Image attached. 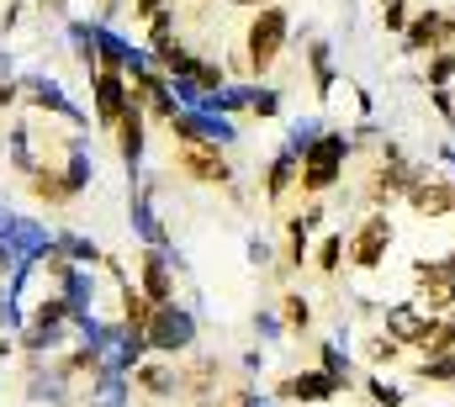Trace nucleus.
Instances as JSON below:
<instances>
[{"mask_svg": "<svg viewBox=\"0 0 455 407\" xmlns=\"http://www.w3.org/2000/svg\"><path fill=\"white\" fill-rule=\"evenodd\" d=\"M408 21H413L408 0H392V5H381V27H387L392 37H403V32H408Z\"/></svg>", "mask_w": 455, "mask_h": 407, "instance_id": "28", "label": "nucleus"}, {"mask_svg": "<svg viewBox=\"0 0 455 407\" xmlns=\"http://www.w3.org/2000/svg\"><path fill=\"white\" fill-rule=\"evenodd\" d=\"M413 302L424 307L429 317L455 312V259L451 254H440V259H419V265H413Z\"/></svg>", "mask_w": 455, "mask_h": 407, "instance_id": "4", "label": "nucleus"}, {"mask_svg": "<svg viewBox=\"0 0 455 407\" xmlns=\"http://www.w3.org/2000/svg\"><path fill=\"white\" fill-rule=\"evenodd\" d=\"M148 111L143 106H127L122 111V122H116V154L127 159V164H138L143 159V132H148V122H143Z\"/></svg>", "mask_w": 455, "mask_h": 407, "instance_id": "16", "label": "nucleus"}, {"mask_svg": "<svg viewBox=\"0 0 455 407\" xmlns=\"http://www.w3.org/2000/svg\"><path fill=\"white\" fill-rule=\"evenodd\" d=\"M451 259H455V249H451Z\"/></svg>", "mask_w": 455, "mask_h": 407, "instance_id": "34", "label": "nucleus"}, {"mask_svg": "<svg viewBox=\"0 0 455 407\" xmlns=\"http://www.w3.org/2000/svg\"><path fill=\"white\" fill-rule=\"evenodd\" d=\"M392 243H397V222H392V211L371 206V211L355 222V233H349V270L376 275V270L392 259Z\"/></svg>", "mask_w": 455, "mask_h": 407, "instance_id": "3", "label": "nucleus"}, {"mask_svg": "<svg viewBox=\"0 0 455 407\" xmlns=\"http://www.w3.org/2000/svg\"><path fill=\"white\" fill-rule=\"evenodd\" d=\"M275 397H281V403H334V397H344V387L323 371V365H313V371L281 376V381H275Z\"/></svg>", "mask_w": 455, "mask_h": 407, "instance_id": "10", "label": "nucleus"}, {"mask_svg": "<svg viewBox=\"0 0 455 407\" xmlns=\"http://www.w3.org/2000/svg\"><path fill=\"white\" fill-rule=\"evenodd\" d=\"M132 387L148 392V397H175V392L186 387V376H175L170 365H138V371H132Z\"/></svg>", "mask_w": 455, "mask_h": 407, "instance_id": "19", "label": "nucleus"}, {"mask_svg": "<svg viewBox=\"0 0 455 407\" xmlns=\"http://www.w3.org/2000/svg\"><path fill=\"white\" fill-rule=\"evenodd\" d=\"M408 211L413 217H429V222H440V217H455V180L451 175H424L413 191H408Z\"/></svg>", "mask_w": 455, "mask_h": 407, "instance_id": "11", "label": "nucleus"}, {"mask_svg": "<svg viewBox=\"0 0 455 407\" xmlns=\"http://www.w3.org/2000/svg\"><path fill=\"white\" fill-rule=\"evenodd\" d=\"M397 43H403V53H419V59L451 48V37H445V5H419L413 21H408V32Z\"/></svg>", "mask_w": 455, "mask_h": 407, "instance_id": "8", "label": "nucleus"}, {"mask_svg": "<svg viewBox=\"0 0 455 407\" xmlns=\"http://www.w3.org/2000/svg\"><path fill=\"white\" fill-rule=\"evenodd\" d=\"M365 392H371L376 407H408V387H403L392 371H371V376H365Z\"/></svg>", "mask_w": 455, "mask_h": 407, "instance_id": "20", "label": "nucleus"}, {"mask_svg": "<svg viewBox=\"0 0 455 407\" xmlns=\"http://www.w3.org/2000/svg\"><path fill=\"white\" fill-rule=\"evenodd\" d=\"M307 75H313V96H318V101H329V96H334V85H339V69H334V48H329L323 37H313V43H307Z\"/></svg>", "mask_w": 455, "mask_h": 407, "instance_id": "14", "label": "nucleus"}, {"mask_svg": "<svg viewBox=\"0 0 455 407\" xmlns=\"http://www.w3.org/2000/svg\"><path fill=\"white\" fill-rule=\"evenodd\" d=\"M249 111H254V116H275V111H281V96H275V91H254Z\"/></svg>", "mask_w": 455, "mask_h": 407, "instance_id": "29", "label": "nucleus"}, {"mask_svg": "<svg viewBox=\"0 0 455 407\" xmlns=\"http://www.w3.org/2000/svg\"><path fill=\"white\" fill-rule=\"evenodd\" d=\"M138 286H143V297L154 307L175 302V275H170V265H164L159 249H143V254H138Z\"/></svg>", "mask_w": 455, "mask_h": 407, "instance_id": "13", "label": "nucleus"}, {"mask_svg": "<svg viewBox=\"0 0 455 407\" xmlns=\"http://www.w3.org/2000/svg\"><path fill=\"white\" fill-rule=\"evenodd\" d=\"M175 170L196 186H233V164H228L223 143H180L175 148Z\"/></svg>", "mask_w": 455, "mask_h": 407, "instance_id": "5", "label": "nucleus"}, {"mask_svg": "<svg viewBox=\"0 0 455 407\" xmlns=\"http://www.w3.org/2000/svg\"><path fill=\"white\" fill-rule=\"evenodd\" d=\"M143 339H148V349H159V355H180V349H191V344H196V317H191L186 307L164 302V307H154V317H148Z\"/></svg>", "mask_w": 455, "mask_h": 407, "instance_id": "6", "label": "nucleus"}, {"mask_svg": "<svg viewBox=\"0 0 455 407\" xmlns=\"http://www.w3.org/2000/svg\"><path fill=\"white\" fill-rule=\"evenodd\" d=\"M281 323L286 333H313V302L302 291H281Z\"/></svg>", "mask_w": 455, "mask_h": 407, "instance_id": "21", "label": "nucleus"}, {"mask_svg": "<svg viewBox=\"0 0 455 407\" xmlns=\"http://www.w3.org/2000/svg\"><path fill=\"white\" fill-rule=\"evenodd\" d=\"M440 164H445V175L455 180V143H440Z\"/></svg>", "mask_w": 455, "mask_h": 407, "instance_id": "31", "label": "nucleus"}, {"mask_svg": "<svg viewBox=\"0 0 455 407\" xmlns=\"http://www.w3.org/2000/svg\"><path fill=\"white\" fill-rule=\"evenodd\" d=\"M297 180H302V154H297V148H275L270 164H265V202L281 206L297 191Z\"/></svg>", "mask_w": 455, "mask_h": 407, "instance_id": "12", "label": "nucleus"}, {"mask_svg": "<svg viewBox=\"0 0 455 407\" xmlns=\"http://www.w3.org/2000/svg\"><path fill=\"white\" fill-rule=\"evenodd\" d=\"M381 5H392V0H381Z\"/></svg>", "mask_w": 455, "mask_h": 407, "instance_id": "33", "label": "nucleus"}, {"mask_svg": "<svg viewBox=\"0 0 455 407\" xmlns=\"http://www.w3.org/2000/svg\"><path fill=\"white\" fill-rule=\"evenodd\" d=\"M164 11V0H132V16H143V21H154Z\"/></svg>", "mask_w": 455, "mask_h": 407, "instance_id": "30", "label": "nucleus"}, {"mask_svg": "<svg viewBox=\"0 0 455 407\" xmlns=\"http://www.w3.org/2000/svg\"><path fill=\"white\" fill-rule=\"evenodd\" d=\"M349 159H355L349 132H344V127H323V132L302 148V180H297L302 202H307V196H329L344 180V164H349Z\"/></svg>", "mask_w": 455, "mask_h": 407, "instance_id": "1", "label": "nucleus"}, {"mask_svg": "<svg viewBox=\"0 0 455 407\" xmlns=\"http://www.w3.org/2000/svg\"><path fill=\"white\" fill-rule=\"evenodd\" d=\"M360 355H365V365H371V371H392V365H397L408 349H403V344H397L387 328H371V333L360 339Z\"/></svg>", "mask_w": 455, "mask_h": 407, "instance_id": "17", "label": "nucleus"}, {"mask_svg": "<svg viewBox=\"0 0 455 407\" xmlns=\"http://www.w3.org/2000/svg\"><path fill=\"white\" fill-rule=\"evenodd\" d=\"M451 101H455V85H451Z\"/></svg>", "mask_w": 455, "mask_h": 407, "instance_id": "32", "label": "nucleus"}, {"mask_svg": "<svg viewBox=\"0 0 455 407\" xmlns=\"http://www.w3.org/2000/svg\"><path fill=\"white\" fill-rule=\"evenodd\" d=\"M148 48H154L159 59H164V53L175 48V16H170V11H159V16L148 21Z\"/></svg>", "mask_w": 455, "mask_h": 407, "instance_id": "26", "label": "nucleus"}, {"mask_svg": "<svg viewBox=\"0 0 455 407\" xmlns=\"http://www.w3.org/2000/svg\"><path fill=\"white\" fill-rule=\"evenodd\" d=\"M413 381L419 387H435V392H455V349L451 355H419Z\"/></svg>", "mask_w": 455, "mask_h": 407, "instance_id": "18", "label": "nucleus"}, {"mask_svg": "<svg viewBox=\"0 0 455 407\" xmlns=\"http://www.w3.org/2000/svg\"><path fill=\"white\" fill-rule=\"evenodd\" d=\"M148 317H154V302L143 297V286H127L122 291V323H127V333H143Z\"/></svg>", "mask_w": 455, "mask_h": 407, "instance_id": "23", "label": "nucleus"}, {"mask_svg": "<svg viewBox=\"0 0 455 407\" xmlns=\"http://www.w3.org/2000/svg\"><path fill=\"white\" fill-rule=\"evenodd\" d=\"M318 365H323V371L339 381L344 392H349V381H355V376H349V371H355V365H349V349H339V344H323V349H318Z\"/></svg>", "mask_w": 455, "mask_h": 407, "instance_id": "25", "label": "nucleus"}, {"mask_svg": "<svg viewBox=\"0 0 455 407\" xmlns=\"http://www.w3.org/2000/svg\"><path fill=\"white\" fill-rule=\"evenodd\" d=\"M286 43H291V16H286L281 5H259V11L249 16V27H243V69H249L254 80L270 75L275 59L286 53Z\"/></svg>", "mask_w": 455, "mask_h": 407, "instance_id": "2", "label": "nucleus"}, {"mask_svg": "<svg viewBox=\"0 0 455 407\" xmlns=\"http://www.w3.org/2000/svg\"><path fill=\"white\" fill-rule=\"evenodd\" d=\"M91 96H96V122L116 132V122H122V111L132 106V91H127V69L122 64H101L96 69V80H91Z\"/></svg>", "mask_w": 455, "mask_h": 407, "instance_id": "7", "label": "nucleus"}, {"mask_svg": "<svg viewBox=\"0 0 455 407\" xmlns=\"http://www.w3.org/2000/svg\"><path fill=\"white\" fill-rule=\"evenodd\" d=\"M451 349H455V312H440L429 323V339H424L419 355H451Z\"/></svg>", "mask_w": 455, "mask_h": 407, "instance_id": "24", "label": "nucleus"}, {"mask_svg": "<svg viewBox=\"0 0 455 407\" xmlns=\"http://www.w3.org/2000/svg\"><path fill=\"white\" fill-rule=\"evenodd\" d=\"M32 191H37L43 202H69V196H75V186L59 180V175H32Z\"/></svg>", "mask_w": 455, "mask_h": 407, "instance_id": "27", "label": "nucleus"}, {"mask_svg": "<svg viewBox=\"0 0 455 407\" xmlns=\"http://www.w3.org/2000/svg\"><path fill=\"white\" fill-rule=\"evenodd\" d=\"M429 323H435V317L413 302V297H408V302H387V307H381V328H387V333H392L403 349H424V339H429Z\"/></svg>", "mask_w": 455, "mask_h": 407, "instance_id": "9", "label": "nucleus"}, {"mask_svg": "<svg viewBox=\"0 0 455 407\" xmlns=\"http://www.w3.org/2000/svg\"><path fill=\"white\" fill-rule=\"evenodd\" d=\"M344 265H349V233L334 227V233H323V238L313 243V270H318L323 281H334Z\"/></svg>", "mask_w": 455, "mask_h": 407, "instance_id": "15", "label": "nucleus"}, {"mask_svg": "<svg viewBox=\"0 0 455 407\" xmlns=\"http://www.w3.org/2000/svg\"><path fill=\"white\" fill-rule=\"evenodd\" d=\"M419 80H424L429 91H445V85H455V48L429 53V59H424V69H419Z\"/></svg>", "mask_w": 455, "mask_h": 407, "instance_id": "22", "label": "nucleus"}]
</instances>
